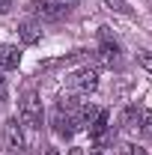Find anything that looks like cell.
Segmentation results:
<instances>
[{"label":"cell","mask_w":152,"mask_h":155,"mask_svg":"<svg viewBox=\"0 0 152 155\" xmlns=\"http://www.w3.org/2000/svg\"><path fill=\"white\" fill-rule=\"evenodd\" d=\"M0 143L9 155H21L24 146H27V137H24V125H21L18 116H9L3 122V134H0Z\"/></svg>","instance_id":"obj_1"},{"label":"cell","mask_w":152,"mask_h":155,"mask_svg":"<svg viewBox=\"0 0 152 155\" xmlns=\"http://www.w3.org/2000/svg\"><path fill=\"white\" fill-rule=\"evenodd\" d=\"M30 12L39 21H63V18H69L72 6L66 0H30Z\"/></svg>","instance_id":"obj_2"},{"label":"cell","mask_w":152,"mask_h":155,"mask_svg":"<svg viewBox=\"0 0 152 155\" xmlns=\"http://www.w3.org/2000/svg\"><path fill=\"white\" fill-rule=\"evenodd\" d=\"M66 84H69V90H72V93H78V96L95 93V90H98V69L84 66V69L72 72V75H66Z\"/></svg>","instance_id":"obj_3"},{"label":"cell","mask_w":152,"mask_h":155,"mask_svg":"<svg viewBox=\"0 0 152 155\" xmlns=\"http://www.w3.org/2000/svg\"><path fill=\"white\" fill-rule=\"evenodd\" d=\"M18 119L27 128H39L42 125V101L36 93H24V98L18 101Z\"/></svg>","instance_id":"obj_4"},{"label":"cell","mask_w":152,"mask_h":155,"mask_svg":"<svg viewBox=\"0 0 152 155\" xmlns=\"http://www.w3.org/2000/svg\"><path fill=\"white\" fill-rule=\"evenodd\" d=\"M98 57L107 69H119L122 66V48L116 45L107 33H101V45H98Z\"/></svg>","instance_id":"obj_5"},{"label":"cell","mask_w":152,"mask_h":155,"mask_svg":"<svg viewBox=\"0 0 152 155\" xmlns=\"http://www.w3.org/2000/svg\"><path fill=\"white\" fill-rule=\"evenodd\" d=\"M51 122H54V131H57L60 137H72V134L78 131L75 116L66 114V110H60V107H54V116H51Z\"/></svg>","instance_id":"obj_6"},{"label":"cell","mask_w":152,"mask_h":155,"mask_svg":"<svg viewBox=\"0 0 152 155\" xmlns=\"http://www.w3.org/2000/svg\"><path fill=\"white\" fill-rule=\"evenodd\" d=\"M119 128L125 131V134H140V110L128 104V107H122V114H119Z\"/></svg>","instance_id":"obj_7"},{"label":"cell","mask_w":152,"mask_h":155,"mask_svg":"<svg viewBox=\"0 0 152 155\" xmlns=\"http://www.w3.org/2000/svg\"><path fill=\"white\" fill-rule=\"evenodd\" d=\"M21 63V51L18 45H9V42H0V72H9V69H18Z\"/></svg>","instance_id":"obj_8"},{"label":"cell","mask_w":152,"mask_h":155,"mask_svg":"<svg viewBox=\"0 0 152 155\" xmlns=\"http://www.w3.org/2000/svg\"><path fill=\"white\" fill-rule=\"evenodd\" d=\"M18 36H21L24 45H39V42H42V24L24 18V21L18 24Z\"/></svg>","instance_id":"obj_9"},{"label":"cell","mask_w":152,"mask_h":155,"mask_svg":"<svg viewBox=\"0 0 152 155\" xmlns=\"http://www.w3.org/2000/svg\"><path fill=\"white\" fill-rule=\"evenodd\" d=\"M140 134L152 140V110L149 107H140Z\"/></svg>","instance_id":"obj_10"},{"label":"cell","mask_w":152,"mask_h":155,"mask_svg":"<svg viewBox=\"0 0 152 155\" xmlns=\"http://www.w3.org/2000/svg\"><path fill=\"white\" fill-rule=\"evenodd\" d=\"M104 3H107L111 9H116V12H125V15L131 12V6H128V0H104Z\"/></svg>","instance_id":"obj_11"},{"label":"cell","mask_w":152,"mask_h":155,"mask_svg":"<svg viewBox=\"0 0 152 155\" xmlns=\"http://www.w3.org/2000/svg\"><path fill=\"white\" fill-rule=\"evenodd\" d=\"M137 63H140V66L152 75V54H149V51H140V54H137Z\"/></svg>","instance_id":"obj_12"},{"label":"cell","mask_w":152,"mask_h":155,"mask_svg":"<svg viewBox=\"0 0 152 155\" xmlns=\"http://www.w3.org/2000/svg\"><path fill=\"white\" fill-rule=\"evenodd\" d=\"M122 155H149L143 146H137V143H125L122 146Z\"/></svg>","instance_id":"obj_13"},{"label":"cell","mask_w":152,"mask_h":155,"mask_svg":"<svg viewBox=\"0 0 152 155\" xmlns=\"http://www.w3.org/2000/svg\"><path fill=\"white\" fill-rule=\"evenodd\" d=\"M6 93H9V87H6V78L0 72V101H6Z\"/></svg>","instance_id":"obj_14"},{"label":"cell","mask_w":152,"mask_h":155,"mask_svg":"<svg viewBox=\"0 0 152 155\" xmlns=\"http://www.w3.org/2000/svg\"><path fill=\"white\" fill-rule=\"evenodd\" d=\"M9 9H12V0H0V15H6Z\"/></svg>","instance_id":"obj_15"},{"label":"cell","mask_w":152,"mask_h":155,"mask_svg":"<svg viewBox=\"0 0 152 155\" xmlns=\"http://www.w3.org/2000/svg\"><path fill=\"white\" fill-rule=\"evenodd\" d=\"M66 3H69V6H75V3H78V0H66Z\"/></svg>","instance_id":"obj_16"},{"label":"cell","mask_w":152,"mask_h":155,"mask_svg":"<svg viewBox=\"0 0 152 155\" xmlns=\"http://www.w3.org/2000/svg\"><path fill=\"white\" fill-rule=\"evenodd\" d=\"M93 155H104V152H93Z\"/></svg>","instance_id":"obj_17"}]
</instances>
